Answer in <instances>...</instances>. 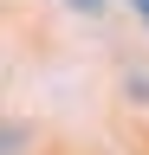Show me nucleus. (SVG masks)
<instances>
[{
  "instance_id": "f257e3e1",
  "label": "nucleus",
  "mask_w": 149,
  "mask_h": 155,
  "mask_svg": "<svg viewBox=\"0 0 149 155\" xmlns=\"http://www.w3.org/2000/svg\"><path fill=\"white\" fill-rule=\"evenodd\" d=\"M136 7H143V13H149V0H136Z\"/></svg>"
}]
</instances>
